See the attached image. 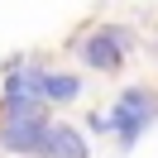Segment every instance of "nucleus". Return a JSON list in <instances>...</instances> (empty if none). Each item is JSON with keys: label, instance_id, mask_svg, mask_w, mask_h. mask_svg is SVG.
<instances>
[{"label": "nucleus", "instance_id": "f257e3e1", "mask_svg": "<svg viewBox=\"0 0 158 158\" xmlns=\"http://www.w3.org/2000/svg\"><path fill=\"white\" fill-rule=\"evenodd\" d=\"M110 120H115V148H134L139 139L148 134V125L158 120V86L139 81V86H125L110 106Z\"/></svg>", "mask_w": 158, "mask_h": 158}, {"label": "nucleus", "instance_id": "f03ea898", "mask_svg": "<svg viewBox=\"0 0 158 158\" xmlns=\"http://www.w3.org/2000/svg\"><path fill=\"white\" fill-rule=\"evenodd\" d=\"M134 29L129 24H101V29H91L86 39L77 43V58H81V67H91V72H101V77H115L120 67H125V58L134 53Z\"/></svg>", "mask_w": 158, "mask_h": 158}, {"label": "nucleus", "instance_id": "7ed1b4c3", "mask_svg": "<svg viewBox=\"0 0 158 158\" xmlns=\"http://www.w3.org/2000/svg\"><path fill=\"white\" fill-rule=\"evenodd\" d=\"M43 129H48V110H34V115H0V148L15 158H39Z\"/></svg>", "mask_w": 158, "mask_h": 158}, {"label": "nucleus", "instance_id": "20e7f679", "mask_svg": "<svg viewBox=\"0 0 158 158\" xmlns=\"http://www.w3.org/2000/svg\"><path fill=\"white\" fill-rule=\"evenodd\" d=\"M39 158H91V144L81 139L77 125H67V120H48L43 144H39Z\"/></svg>", "mask_w": 158, "mask_h": 158}, {"label": "nucleus", "instance_id": "39448f33", "mask_svg": "<svg viewBox=\"0 0 158 158\" xmlns=\"http://www.w3.org/2000/svg\"><path fill=\"white\" fill-rule=\"evenodd\" d=\"M77 96H81V77L77 72L43 67V106H72Z\"/></svg>", "mask_w": 158, "mask_h": 158}, {"label": "nucleus", "instance_id": "423d86ee", "mask_svg": "<svg viewBox=\"0 0 158 158\" xmlns=\"http://www.w3.org/2000/svg\"><path fill=\"white\" fill-rule=\"evenodd\" d=\"M86 125L96 129V134H115V120H110V110H91V115H86Z\"/></svg>", "mask_w": 158, "mask_h": 158}]
</instances>
